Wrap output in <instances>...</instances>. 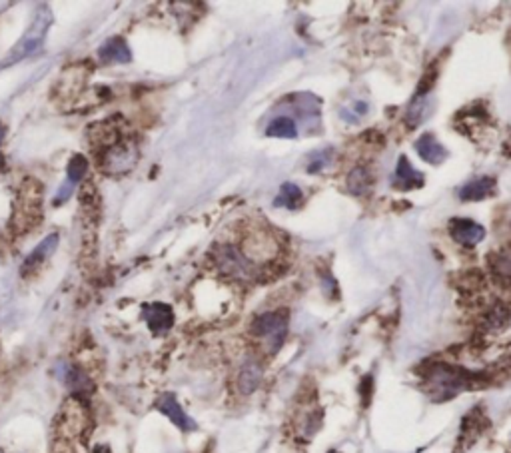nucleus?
Here are the masks:
<instances>
[{
    "mask_svg": "<svg viewBox=\"0 0 511 453\" xmlns=\"http://www.w3.org/2000/svg\"><path fill=\"white\" fill-rule=\"evenodd\" d=\"M264 377V365L262 362L256 358V356H250L244 360V363L240 365V372H238V391L244 393V395H250L254 393L256 388L260 386Z\"/></svg>",
    "mask_w": 511,
    "mask_h": 453,
    "instance_id": "nucleus-9",
    "label": "nucleus"
},
{
    "mask_svg": "<svg viewBox=\"0 0 511 453\" xmlns=\"http://www.w3.org/2000/svg\"><path fill=\"white\" fill-rule=\"evenodd\" d=\"M142 311H144L146 324L154 334H164L174 325V311L166 304H160V302L146 304Z\"/></svg>",
    "mask_w": 511,
    "mask_h": 453,
    "instance_id": "nucleus-11",
    "label": "nucleus"
},
{
    "mask_svg": "<svg viewBox=\"0 0 511 453\" xmlns=\"http://www.w3.org/2000/svg\"><path fill=\"white\" fill-rule=\"evenodd\" d=\"M60 376L66 381V386L72 389L76 395L79 393H88L92 389V381L90 377L86 376L80 367L76 365H66L64 372H60Z\"/></svg>",
    "mask_w": 511,
    "mask_h": 453,
    "instance_id": "nucleus-18",
    "label": "nucleus"
},
{
    "mask_svg": "<svg viewBox=\"0 0 511 453\" xmlns=\"http://www.w3.org/2000/svg\"><path fill=\"white\" fill-rule=\"evenodd\" d=\"M88 428V412L82 405L79 398H72L62 405L58 419H56V431L58 438L66 441H74L84 435Z\"/></svg>",
    "mask_w": 511,
    "mask_h": 453,
    "instance_id": "nucleus-4",
    "label": "nucleus"
},
{
    "mask_svg": "<svg viewBox=\"0 0 511 453\" xmlns=\"http://www.w3.org/2000/svg\"><path fill=\"white\" fill-rule=\"evenodd\" d=\"M301 202V190L296 184H282L280 188V194L275 198V206L289 208V210H296L300 206Z\"/></svg>",
    "mask_w": 511,
    "mask_h": 453,
    "instance_id": "nucleus-21",
    "label": "nucleus"
},
{
    "mask_svg": "<svg viewBox=\"0 0 511 453\" xmlns=\"http://www.w3.org/2000/svg\"><path fill=\"white\" fill-rule=\"evenodd\" d=\"M372 186V172L364 166H357L348 176V190L355 196L366 194Z\"/></svg>",
    "mask_w": 511,
    "mask_h": 453,
    "instance_id": "nucleus-20",
    "label": "nucleus"
},
{
    "mask_svg": "<svg viewBox=\"0 0 511 453\" xmlns=\"http://www.w3.org/2000/svg\"><path fill=\"white\" fill-rule=\"evenodd\" d=\"M58 242H60V236H58V234L56 232L48 234V236L40 242L39 246L28 254V258L22 262V276H30V273L36 272L40 266L53 256L54 250L58 248Z\"/></svg>",
    "mask_w": 511,
    "mask_h": 453,
    "instance_id": "nucleus-10",
    "label": "nucleus"
},
{
    "mask_svg": "<svg viewBox=\"0 0 511 453\" xmlns=\"http://www.w3.org/2000/svg\"><path fill=\"white\" fill-rule=\"evenodd\" d=\"M4 134H6V128H4V126L0 124V142H2V138H4Z\"/></svg>",
    "mask_w": 511,
    "mask_h": 453,
    "instance_id": "nucleus-24",
    "label": "nucleus"
},
{
    "mask_svg": "<svg viewBox=\"0 0 511 453\" xmlns=\"http://www.w3.org/2000/svg\"><path fill=\"white\" fill-rule=\"evenodd\" d=\"M489 268L493 273V280L503 288L511 290V246L501 248L489 256Z\"/></svg>",
    "mask_w": 511,
    "mask_h": 453,
    "instance_id": "nucleus-14",
    "label": "nucleus"
},
{
    "mask_svg": "<svg viewBox=\"0 0 511 453\" xmlns=\"http://www.w3.org/2000/svg\"><path fill=\"white\" fill-rule=\"evenodd\" d=\"M493 190H496V180L493 178H477V180L465 184L459 190V198L463 202H477V200H484L489 194H493Z\"/></svg>",
    "mask_w": 511,
    "mask_h": 453,
    "instance_id": "nucleus-16",
    "label": "nucleus"
},
{
    "mask_svg": "<svg viewBox=\"0 0 511 453\" xmlns=\"http://www.w3.org/2000/svg\"><path fill=\"white\" fill-rule=\"evenodd\" d=\"M50 25H53V13H50L48 6L42 4V6H39V11L34 13V18H32V22L27 28V32L20 36V40L16 42L13 50L6 54V60L0 65V68L16 65V62L28 58L32 52L39 50L44 39H46V32H48Z\"/></svg>",
    "mask_w": 511,
    "mask_h": 453,
    "instance_id": "nucleus-1",
    "label": "nucleus"
},
{
    "mask_svg": "<svg viewBox=\"0 0 511 453\" xmlns=\"http://www.w3.org/2000/svg\"><path fill=\"white\" fill-rule=\"evenodd\" d=\"M395 180H397V188L409 190V188H420L423 184V176L414 170L406 156H402L395 166Z\"/></svg>",
    "mask_w": 511,
    "mask_h": 453,
    "instance_id": "nucleus-17",
    "label": "nucleus"
},
{
    "mask_svg": "<svg viewBox=\"0 0 511 453\" xmlns=\"http://www.w3.org/2000/svg\"><path fill=\"white\" fill-rule=\"evenodd\" d=\"M278 252L275 240L266 232H252L244 240V258L248 262H266Z\"/></svg>",
    "mask_w": 511,
    "mask_h": 453,
    "instance_id": "nucleus-6",
    "label": "nucleus"
},
{
    "mask_svg": "<svg viewBox=\"0 0 511 453\" xmlns=\"http://www.w3.org/2000/svg\"><path fill=\"white\" fill-rule=\"evenodd\" d=\"M42 220V184L27 180L20 188V194L14 206L13 228L18 234L32 230Z\"/></svg>",
    "mask_w": 511,
    "mask_h": 453,
    "instance_id": "nucleus-3",
    "label": "nucleus"
},
{
    "mask_svg": "<svg viewBox=\"0 0 511 453\" xmlns=\"http://www.w3.org/2000/svg\"><path fill=\"white\" fill-rule=\"evenodd\" d=\"M156 407L170 419L174 426H178V428L184 429V431H192V429H196V424H194L188 415L184 414L182 405L178 403V400H176L172 393H164V395L156 402Z\"/></svg>",
    "mask_w": 511,
    "mask_h": 453,
    "instance_id": "nucleus-12",
    "label": "nucleus"
},
{
    "mask_svg": "<svg viewBox=\"0 0 511 453\" xmlns=\"http://www.w3.org/2000/svg\"><path fill=\"white\" fill-rule=\"evenodd\" d=\"M98 58L104 65H126L132 60V52L122 39H110L98 48Z\"/></svg>",
    "mask_w": 511,
    "mask_h": 453,
    "instance_id": "nucleus-13",
    "label": "nucleus"
},
{
    "mask_svg": "<svg viewBox=\"0 0 511 453\" xmlns=\"http://www.w3.org/2000/svg\"><path fill=\"white\" fill-rule=\"evenodd\" d=\"M86 170H88V160H86V158H84L82 154L72 156V160L68 162V174H66V180H70L72 184H79V182L84 178Z\"/></svg>",
    "mask_w": 511,
    "mask_h": 453,
    "instance_id": "nucleus-22",
    "label": "nucleus"
},
{
    "mask_svg": "<svg viewBox=\"0 0 511 453\" xmlns=\"http://www.w3.org/2000/svg\"><path fill=\"white\" fill-rule=\"evenodd\" d=\"M416 150L421 156V160H425L428 164H442L447 158V150L437 142V138L433 134H423L416 142Z\"/></svg>",
    "mask_w": 511,
    "mask_h": 453,
    "instance_id": "nucleus-15",
    "label": "nucleus"
},
{
    "mask_svg": "<svg viewBox=\"0 0 511 453\" xmlns=\"http://www.w3.org/2000/svg\"><path fill=\"white\" fill-rule=\"evenodd\" d=\"M449 234L459 246L463 248L477 246L485 238L484 226H479L477 222L468 220V218H454L449 222Z\"/></svg>",
    "mask_w": 511,
    "mask_h": 453,
    "instance_id": "nucleus-8",
    "label": "nucleus"
},
{
    "mask_svg": "<svg viewBox=\"0 0 511 453\" xmlns=\"http://www.w3.org/2000/svg\"><path fill=\"white\" fill-rule=\"evenodd\" d=\"M218 270L232 278H246L250 276V262L242 254H238L232 246H220L214 252Z\"/></svg>",
    "mask_w": 511,
    "mask_h": 453,
    "instance_id": "nucleus-7",
    "label": "nucleus"
},
{
    "mask_svg": "<svg viewBox=\"0 0 511 453\" xmlns=\"http://www.w3.org/2000/svg\"><path fill=\"white\" fill-rule=\"evenodd\" d=\"M266 136H270V138H296L298 136V126L288 116L274 118L270 122V126L266 128Z\"/></svg>",
    "mask_w": 511,
    "mask_h": 453,
    "instance_id": "nucleus-19",
    "label": "nucleus"
},
{
    "mask_svg": "<svg viewBox=\"0 0 511 453\" xmlns=\"http://www.w3.org/2000/svg\"><path fill=\"white\" fill-rule=\"evenodd\" d=\"M288 324L289 316L286 310L266 311L252 322V334L268 356H274L288 336Z\"/></svg>",
    "mask_w": 511,
    "mask_h": 453,
    "instance_id": "nucleus-2",
    "label": "nucleus"
},
{
    "mask_svg": "<svg viewBox=\"0 0 511 453\" xmlns=\"http://www.w3.org/2000/svg\"><path fill=\"white\" fill-rule=\"evenodd\" d=\"M74 186L76 184H72L70 180H64L60 184V188H58V192L54 196V206H60V204H64L70 200V196H72V190H74Z\"/></svg>",
    "mask_w": 511,
    "mask_h": 453,
    "instance_id": "nucleus-23",
    "label": "nucleus"
},
{
    "mask_svg": "<svg viewBox=\"0 0 511 453\" xmlns=\"http://www.w3.org/2000/svg\"><path fill=\"white\" fill-rule=\"evenodd\" d=\"M138 162V150L130 140H118L102 150V168L110 174H122Z\"/></svg>",
    "mask_w": 511,
    "mask_h": 453,
    "instance_id": "nucleus-5",
    "label": "nucleus"
}]
</instances>
